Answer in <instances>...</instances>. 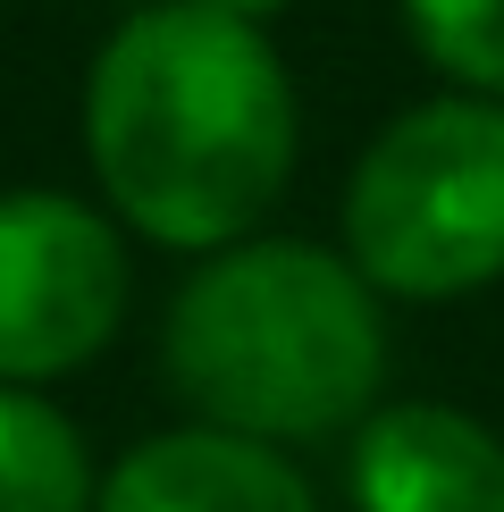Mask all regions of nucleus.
<instances>
[{
  "instance_id": "1",
  "label": "nucleus",
  "mask_w": 504,
  "mask_h": 512,
  "mask_svg": "<svg viewBox=\"0 0 504 512\" xmlns=\"http://www.w3.org/2000/svg\"><path fill=\"white\" fill-rule=\"evenodd\" d=\"M84 152L152 244H236L294 168V93L269 34L194 0L126 17L84 84Z\"/></svg>"
},
{
  "instance_id": "2",
  "label": "nucleus",
  "mask_w": 504,
  "mask_h": 512,
  "mask_svg": "<svg viewBox=\"0 0 504 512\" xmlns=\"http://www.w3.org/2000/svg\"><path fill=\"white\" fill-rule=\"evenodd\" d=\"M168 378L202 429L294 445L370 420L387 328L362 269L320 244H236L168 303Z\"/></svg>"
},
{
  "instance_id": "3",
  "label": "nucleus",
  "mask_w": 504,
  "mask_h": 512,
  "mask_svg": "<svg viewBox=\"0 0 504 512\" xmlns=\"http://www.w3.org/2000/svg\"><path fill=\"white\" fill-rule=\"evenodd\" d=\"M362 286L446 303L504 277V101H420L387 118L345 185Z\"/></svg>"
},
{
  "instance_id": "4",
  "label": "nucleus",
  "mask_w": 504,
  "mask_h": 512,
  "mask_svg": "<svg viewBox=\"0 0 504 512\" xmlns=\"http://www.w3.org/2000/svg\"><path fill=\"white\" fill-rule=\"evenodd\" d=\"M126 319V252L68 194H0V387L84 370Z\"/></svg>"
},
{
  "instance_id": "5",
  "label": "nucleus",
  "mask_w": 504,
  "mask_h": 512,
  "mask_svg": "<svg viewBox=\"0 0 504 512\" xmlns=\"http://www.w3.org/2000/svg\"><path fill=\"white\" fill-rule=\"evenodd\" d=\"M353 512H504V437L454 403H387L353 429Z\"/></svg>"
},
{
  "instance_id": "6",
  "label": "nucleus",
  "mask_w": 504,
  "mask_h": 512,
  "mask_svg": "<svg viewBox=\"0 0 504 512\" xmlns=\"http://www.w3.org/2000/svg\"><path fill=\"white\" fill-rule=\"evenodd\" d=\"M93 512H320L303 471H286L278 445L227 429H168L101 479Z\"/></svg>"
},
{
  "instance_id": "7",
  "label": "nucleus",
  "mask_w": 504,
  "mask_h": 512,
  "mask_svg": "<svg viewBox=\"0 0 504 512\" xmlns=\"http://www.w3.org/2000/svg\"><path fill=\"white\" fill-rule=\"evenodd\" d=\"M93 496L76 420L26 387H0V512H93Z\"/></svg>"
},
{
  "instance_id": "8",
  "label": "nucleus",
  "mask_w": 504,
  "mask_h": 512,
  "mask_svg": "<svg viewBox=\"0 0 504 512\" xmlns=\"http://www.w3.org/2000/svg\"><path fill=\"white\" fill-rule=\"evenodd\" d=\"M404 17L454 84L504 101V0H404Z\"/></svg>"
},
{
  "instance_id": "9",
  "label": "nucleus",
  "mask_w": 504,
  "mask_h": 512,
  "mask_svg": "<svg viewBox=\"0 0 504 512\" xmlns=\"http://www.w3.org/2000/svg\"><path fill=\"white\" fill-rule=\"evenodd\" d=\"M194 9H219V17H244V26H261L269 9H286V0H194Z\"/></svg>"
}]
</instances>
